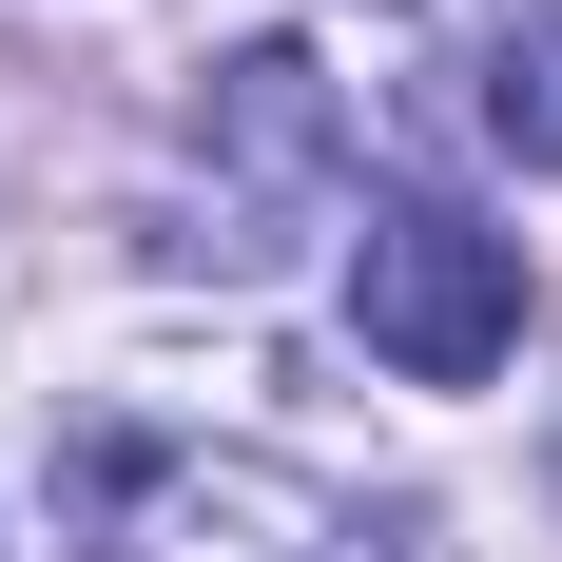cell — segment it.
<instances>
[{
    "label": "cell",
    "instance_id": "6da1fadb",
    "mask_svg": "<svg viewBox=\"0 0 562 562\" xmlns=\"http://www.w3.org/2000/svg\"><path fill=\"white\" fill-rule=\"evenodd\" d=\"M58 562H407V505H369V485H330V465H291V447L78 427Z\"/></svg>",
    "mask_w": 562,
    "mask_h": 562
},
{
    "label": "cell",
    "instance_id": "7a4b0ae2",
    "mask_svg": "<svg viewBox=\"0 0 562 562\" xmlns=\"http://www.w3.org/2000/svg\"><path fill=\"white\" fill-rule=\"evenodd\" d=\"M349 330L389 349L407 389H485L524 349V252L485 214H447V194H389V214L349 233Z\"/></svg>",
    "mask_w": 562,
    "mask_h": 562
},
{
    "label": "cell",
    "instance_id": "3957f363",
    "mask_svg": "<svg viewBox=\"0 0 562 562\" xmlns=\"http://www.w3.org/2000/svg\"><path fill=\"white\" fill-rule=\"evenodd\" d=\"M485 136H505L524 175H562V20H505V40H485Z\"/></svg>",
    "mask_w": 562,
    "mask_h": 562
}]
</instances>
